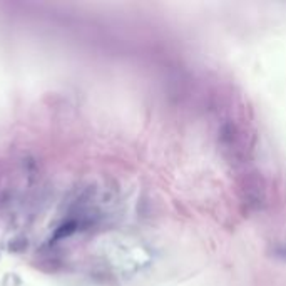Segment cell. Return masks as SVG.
<instances>
[{
    "instance_id": "1",
    "label": "cell",
    "mask_w": 286,
    "mask_h": 286,
    "mask_svg": "<svg viewBox=\"0 0 286 286\" xmlns=\"http://www.w3.org/2000/svg\"><path fill=\"white\" fill-rule=\"evenodd\" d=\"M77 228H79V223H77L76 219H69L66 223H62L59 228H55L54 235H52V240L54 241H60V240H66V238L72 236L74 233L77 231Z\"/></svg>"
}]
</instances>
